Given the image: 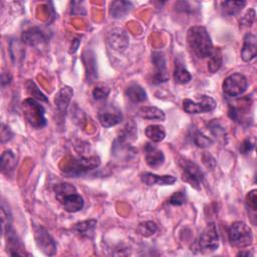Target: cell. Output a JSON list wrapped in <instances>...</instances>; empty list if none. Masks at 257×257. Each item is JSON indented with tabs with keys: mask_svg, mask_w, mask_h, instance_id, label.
Segmentation results:
<instances>
[{
	"mask_svg": "<svg viewBox=\"0 0 257 257\" xmlns=\"http://www.w3.org/2000/svg\"><path fill=\"white\" fill-rule=\"evenodd\" d=\"M190 51L198 58L209 57L214 47L211 37L204 26H192L187 32Z\"/></svg>",
	"mask_w": 257,
	"mask_h": 257,
	"instance_id": "obj_1",
	"label": "cell"
},
{
	"mask_svg": "<svg viewBox=\"0 0 257 257\" xmlns=\"http://www.w3.org/2000/svg\"><path fill=\"white\" fill-rule=\"evenodd\" d=\"M56 200L68 213H76L84 206L83 198L77 193L76 188L69 183H59L53 188Z\"/></svg>",
	"mask_w": 257,
	"mask_h": 257,
	"instance_id": "obj_2",
	"label": "cell"
},
{
	"mask_svg": "<svg viewBox=\"0 0 257 257\" xmlns=\"http://www.w3.org/2000/svg\"><path fill=\"white\" fill-rule=\"evenodd\" d=\"M24 118L33 127H43L47 121L45 118V109L34 98H26L22 102Z\"/></svg>",
	"mask_w": 257,
	"mask_h": 257,
	"instance_id": "obj_3",
	"label": "cell"
},
{
	"mask_svg": "<svg viewBox=\"0 0 257 257\" xmlns=\"http://www.w3.org/2000/svg\"><path fill=\"white\" fill-rule=\"evenodd\" d=\"M229 243L237 248H244L252 244L253 234L251 228L244 222H234L228 230Z\"/></svg>",
	"mask_w": 257,
	"mask_h": 257,
	"instance_id": "obj_4",
	"label": "cell"
},
{
	"mask_svg": "<svg viewBox=\"0 0 257 257\" xmlns=\"http://www.w3.org/2000/svg\"><path fill=\"white\" fill-rule=\"evenodd\" d=\"M179 165L182 169V180L190 184L194 189L200 190L204 180V174L200 167L187 159H181Z\"/></svg>",
	"mask_w": 257,
	"mask_h": 257,
	"instance_id": "obj_5",
	"label": "cell"
},
{
	"mask_svg": "<svg viewBox=\"0 0 257 257\" xmlns=\"http://www.w3.org/2000/svg\"><path fill=\"white\" fill-rule=\"evenodd\" d=\"M100 165V159L97 156L90 157H80L77 159H72L64 169V173L71 176H79L88 171L96 169Z\"/></svg>",
	"mask_w": 257,
	"mask_h": 257,
	"instance_id": "obj_6",
	"label": "cell"
},
{
	"mask_svg": "<svg viewBox=\"0 0 257 257\" xmlns=\"http://www.w3.org/2000/svg\"><path fill=\"white\" fill-rule=\"evenodd\" d=\"M247 86L248 82L246 77L239 72H235L224 79L222 88L226 95L235 97L243 94L247 89Z\"/></svg>",
	"mask_w": 257,
	"mask_h": 257,
	"instance_id": "obj_7",
	"label": "cell"
},
{
	"mask_svg": "<svg viewBox=\"0 0 257 257\" xmlns=\"http://www.w3.org/2000/svg\"><path fill=\"white\" fill-rule=\"evenodd\" d=\"M34 239L37 247L47 256H52L56 253V242L49 232L41 225L33 227Z\"/></svg>",
	"mask_w": 257,
	"mask_h": 257,
	"instance_id": "obj_8",
	"label": "cell"
},
{
	"mask_svg": "<svg viewBox=\"0 0 257 257\" xmlns=\"http://www.w3.org/2000/svg\"><path fill=\"white\" fill-rule=\"evenodd\" d=\"M217 103L216 100L209 95H201L197 101L186 98L183 101V109L191 114L209 112L215 109Z\"/></svg>",
	"mask_w": 257,
	"mask_h": 257,
	"instance_id": "obj_9",
	"label": "cell"
},
{
	"mask_svg": "<svg viewBox=\"0 0 257 257\" xmlns=\"http://www.w3.org/2000/svg\"><path fill=\"white\" fill-rule=\"evenodd\" d=\"M198 245L201 250L207 252L215 251L219 247V235L215 223H208L199 237Z\"/></svg>",
	"mask_w": 257,
	"mask_h": 257,
	"instance_id": "obj_10",
	"label": "cell"
},
{
	"mask_svg": "<svg viewBox=\"0 0 257 257\" xmlns=\"http://www.w3.org/2000/svg\"><path fill=\"white\" fill-rule=\"evenodd\" d=\"M97 118L102 126L110 127L118 124L122 120V113L118 107L108 104L103 105L98 110Z\"/></svg>",
	"mask_w": 257,
	"mask_h": 257,
	"instance_id": "obj_11",
	"label": "cell"
},
{
	"mask_svg": "<svg viewBox=\"0 0 257 257\" xmlns=\"http://www.w3.org/2000/svg\"><path fill=\"white\" fill-rule=\"evenodd\" d=\"M152 62L156 68L153 76L154 83H163L169 79L167 71V61L163 52L155 51L152 53Z\"/></svg>",
	"mask_w": 257,
	"mask_h": 257,
	"instance_id": "obj_12",
	"label": "cell"
},
{
	"mask_svg": "<svg viewBox=\"0 0 257 257\" xmlns=\"http://www.w3.org/2000/svg\"><path fill=\"white\" fill-rule=\"evenodd\" d=\"M144 152H145V160L149 167L159 168L164 164L165 162L164 153L153 144L147 143L145 145Z\"/></svg>",
	"mask_w": 257,
	"mask_h": 257,
	"instance_id": "obj_13",
	"label": "cell"
},
{
	"mask_svg": "<svg viewBox=\"0 0 257 257\" xmlns=\"http://www.w3.org/2000/svg\"><path fill=\"white\" fill-rule=\"evenodd\" d=\"M257 54V37L253 33H246L241 49V58L248 62L255 58Z\"/></svg>",
	"mask_w": 257,
	"mask_h": 257,
	"instance_id": "obj_14",
	"label": "cell"
},
{
	"mask_svg": "<svg viewBox=\"0 0 257 257\" xmlns=\"http://www.w3.org/2000/svg\"><path fill=\"white\" fill-rule=\"evenodd\" d=\"M141 180L147 186H155V185L171 186L177 182V178L174 176H169V175L159 176L149 172H145L141 174Z\"/></svg>",
	"mask_w": 257,
	"mask_h": 257,
	"instance_id": "obj_15",
	"label": "cell"
},
{
	"mask_svg": "<svg viewBox=\"0 0 257 257\" xmlns=\"http://www.w3.org/2000/svg\"><path fill=\"white\" fill-rule=\"evenodd\" d=\"M73 95V89L70 86H63L61 87L58 92L55 94L54 102L58 112L62 115L65 114L71 97Z\"/></svg>",
	"mask_w": 257,
	"mask_h": 257,
	"instance_id": "obj_16",
	"label": "cell"
},
{
	"mask_svg": "<svg viewBox=\"0 0 257 257\" xmlns=\"http://www.w3.org/2000/svg\"><path fill=\"white\" fill-rule=\"evenodd\" d=\"M108 42L115 50H123L128 45V37L123 29L114 28L108 33Z\"/></svg>",
	"mask_w": 257,
	"mask_h": 257,
	"instance_id": "obj_17",
	"label": "cell"
},
{
	"mask_svg": "<svg viewBox=\"0 0 257 257\" xmlns=\"http://www.w3.org/2000/svg\"><path fill=\"white\" fill-rule=\"evenodd\" d=\"M22 41L30 46H37L46 41L44 33L37 27H31L22 33Z\"/></svg>",
	"mask_w": 257,
	"mask_h": 257,
	"instance_id": "obj_18",
	"label": "cell"
},
{
	"mask_svg": "<svg viewBox=\"0 0 257 257\" xmlns=\"http://www.w3.org/2000/svg\"><path fill=\"white\" fill-rule=\"evenodd\" d=\"M96 224H97L96 220L89 219V220L81 221V222H78V223L74 224L72 229L80 237L91 239L93 237V235H94Z\"/></svg>",
	"mask_w": 257,
	"mask_h": 257,
	"instance_id": "obj_19",
	"label": "cell"
},
{
	"mask_svg": "<svg viewBox=\"0 0 257 257\" xmlns=\"http://www.w3.org/2000/svg\"><path fill=\"white\" fill-rule=\"evenodd\" d=\"M132 8H133V4L130 1H123V0L113 1L111 2L109 7V14L112 18L119 19L124 17L127 13H130Z\"/></svg>",
	"mask_w": 257,
	"mask_h": 257,
	"instance_id": "obj_20",
	"label": "cell"
},
{
	"mask_svg": "<svg viewBox=\"0 0 257 257\" xmlns=\"http://www.w3.org/2000/svg\"><path fill=\"white\" fill-rule=\"evenodd\" d=\"M126 97L133 102H143L147 99V92L146 90L137 83L131 84L125 89Z\"/></svg>",
	"mask_w": 257,
	"mask_h": 257,
	"instance_id": "obj_21",
	"label": "cell"
},
{
	"mask_svg": "<svg viewBox=\"0 0 257 257\" xmlns=\"http://www.w3.org/2000/svg\"><path fill=\"white\" fill-rule=\"evenodd\" d=\"M139 115L151 120H164L166 118L165 112L157 106H143L139 109Z\"/></svg>",
	"mask_w": 257,
	"mask_h": 257,
	"instance_id": "obj_22",
	"label": "cell"
},
{
	"mask_svg": "<svg viewBox=\"0 0 257 257\" xmlns=\"http://www.w3.org/2000/svg\"><path fill=\"white\" fill-rule=\"evenodd\" d=\"M87 53H88L87 55L85 52L83 53V61H84V66H85V70H86V77L88 79L87 81L91 82L97 77L96 64H95L93 53L88 50H87Z\"/></svg>",
	"mask_w": 257,
	"mask_h": 257,
	"instance_id": "obj_23",
	"label": "cell"
},
{
	"mask_svg": "<svg viewBox=\"0 0 257 257\" xmlns=\"http://www.w3.org/2000/svg\"><path fill=\"white\" fill-rule=\"evenodd\" d=\"M17 165L16 157L12 151H5L1 156V171L3 174L8 175L11 173Z\"/></svg>",
	"mask_w": 257,
	"mask_h": 257,
	"instance_id": "obj_24",
	"label": "cell"
},
{
	"mask_svg": "<svg viewBox=\"0 0 257 257\" xmlns=\"http://www.w3.org/2000/svg\"><path fill=\"white\" fill-rule=\"evenodd\" d=\"M221 10L224 15L232 16L239 13L246 5L245 1H223L220 2Z\"/></svg>",
	"mask_w": 257,
	"mask_h": 257,
	"instance_id": "obj_25",
	"label": "cell"
},
{
	"mask_svg": "<svg viewBox=\"0 0 257 257\" xmlns=\"http://www.w3.org/2000/svg\"><path fill=\"white\" fill-rule=\"evenodd\" d=\"M173 77H174L175 82L179 83V84L188 83L192 79L191 73L184 67L183 63L179 62L178 60H176L175 69H174V72H173Z\"/></svg>",
	"mask_w": 257,
	"mask_h": 257,
	"instance_id": "obj_26",
	"label": "cell"
},
{
	"mask_svg": "<svg viewBox=\"0 0 257 257\" xmlns=\"http://www.w3.org/2000/svg\"><path fill=\"white\" fill-rule=\"evenodd\" d=\"M145 134L149 140L154 143L162 142L166 137L165 128L160 124H150L146 127Z\"/></svg>",
	"mask_w": 257,
	"mask_h": 257,
	"instance_id": "obj_27",
	"label": "cell"
},
{
	"mask_svg": "<svg viewBox=\"0 0 257 257\" xmlns=\"http://www.w3.org/2000/svg\"><path fill=\"white\" fill-rule=\"evenodd\" d=\"M191 138L193 143L199 148H207L213 144V141L209 137L205 136L202 132H200L196 127H193L191 130Z\"/></svg>",
	"mask_w": 257,
	"mask_h": 257,
	"instance_id": "obj_28",
	"label": "cell"
},
{
	"mask_svg": "<svg viewBox=\"0 0 257 257\" xmlns=\"http://www.w3.org/2000/svg\"><path fill=\"white\" fill-rule=\"evenodd\" d=\"M208 70L211 73L218 71L222 65V52L219 48H214L210 56L208 57Z\"/></svg>",
	"mask_w": 257,
	"mask_h": 257,
	"instance_id": "obj_29",
	"label": "cell"
},
{
	"mask_svg": "<svg viewBox=\"0 0 257 257\" xmlns=\"http://www.w3.org/2000/svg\"><path fill=\"white\" fill-rule=\"evenodd\" d=\"M138 231L144 237H151L158 231V226L153 221H146L139 224Z\"/></svg>",
	"mask_w": 257,
	"mask_h": 257,
	"instance_id": "obj_30",
	"label": "cell"
},
{
	"mask_svg": "<svg viewBox=\"0 0 257 257\" xmlns=\"http://www.w3.org/2000/svg\"><path fill=\"white\" fill-rule=\"evenodd\" d=\"M109 87H107L104 84H97L93 89H92V96L96 100H102L105 99L108 94H109Z\"/></svg>",
	"mask_w": 257,
	"mask_h": 257,
	"instance_id": "obj_31",
	"label": "cell"
},
{
	"mask_svg": "<svg viewBox=\"0 0 257 257\" xmlns=\"http://www.w3.org/2000/svg\"><path fill=\"white\" fill-rule=\"evenodd\" d=\"M187 197L185 191H178L175 192L169 199V203L173 206H182L186 203Z\"/></svg>",
	"mask_w": 257,
	"mask_h": 257,
	"instance_id": "obj_32",
	"label": "cell"
},
{
	"mask_svg": "<svg viewBox=\"0 0 257 257\" xmlns=\"http://www.w3.org/2000/svg\"><path fill=\"white\" fill-rule=\"evenodd\" d=\"M26 86H27V90H28L29 94H31L33 97H36L37 99H40L43 101H48L46 96L38 89V87L35 85V83L33 81H31V80L27 81Z\"/></svg>",
	"mask_w": 257,
	"mask_h": 257,
	"instance_id": "obj_33",
	"label": "cell"
},
{
	"mask_svg": "<svg viewBox=\"0 0 257 257\" xmlns=\"http://www.w3.org/2000/svg\"><path fill=\"white\" fill-rule=\"evenodd\" d=\"M246 204L248 208L256 212L257 210V190L253 189L246 195Z\"/></svg>",
	"mask_w": 257,
	"mask_h": 257,
	"instance_id": "obj_34",
	"label": "cell"
},
{
	"mask_svg": "<svg viewBox=\"0 0 257 257\" xmlns=\"http://www.w3.org/2000/svg\"><path fill=\"white\" fill-rule=\"evenodd\" d=\"M255 19V10L254 9H249L246 14L242 17V19L240 20V24L243 26H251L252 23L254 22Z\"/></svg>",
	"mask_w": 257,
	"mask_h": 257,
	"instance_id": "obj_35",
	"label": "cell"
},
{
	"mask_svg": "<svg viewBox=\"0 0 257 257\" xmlns=\"http://www.w3.org/2000/svg\"><path fill=\"white\" fill-rule=\"evenodd\" d=\"M12 137H13V133H12L11 128H10L8 125L2 123V128H1V143L4 144V143L10 141V140L12 139Z\"/></svg>",
	"mask_w": 257,
	"mask_h": 257,
	"instance_id": "obj_36",
	"label": "cell"
},
{
	"mask_svg": "<svg viewBox=\"0 0 257 257\" xmlns=\"http://www.w3.org/2000/svg\"><path fill=\"white\" fill-rule=\"evenodd\" d=\"M254 146H255V143L251 141V139H246L243 141V143L240 146V153L243 155H246L254 149Z\"/></svg>",
	"mask_w": 257,
	"mask_h": 257,
	"instance_id": "obj_37",
	"label": "cell"
},
{
	"mask_svg": "<svg viewBox=\"0 0 257 257\" xmlns=\"http://www.w3.org/2000/svg\"><path fill=\"white\" fill-rule=\"evenodd\" d=\"M210 130H211V132H212L215 136H217V137H219V136L225 134V131H224L223 126H221L220 123L216 121V119L210 123Z\"/></svg>",
	"mask_w": 257,
	"mask_h": 257,
	"instance_id": "obj_38",
	"label": "cell"
},
{
	"mask_svg": "<svg viewBox=\"0 0 257 257\" xmlns=\"http://www.w3.org/2000/svg\"><path fill=\"white\" fill-rule=\"evenodd\" d=\"M79 43H80V40L78 39V38H76V39H74V40H72V44H71V46H70V52H75L76 50H77V48H78V46H79Z\"/></svg>",
	"mask_w": 257,
	"mask_h": 257,
	"instance_id": "obj_39",
	"label": "cell"
},
{
	"mask_svg": "<svg viewBox=\"0 0 257 257\" xmlns=\"http://www.w3.org/2000/svg\"><path fill=\"white\" fill-rule=\"evenodd\" d=\"M252 256V253H250L249 251H246V252H244V251H240L239 253H237V256Z\"/></svg>",
	"mask_w": 257,
	"mask_h": 257,
	"instance_id": "obj_40",
	"label": "cell"
}]
</instances>
